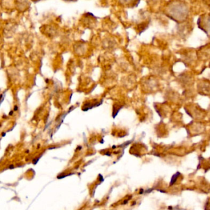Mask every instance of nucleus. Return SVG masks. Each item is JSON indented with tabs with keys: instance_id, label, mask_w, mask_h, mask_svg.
<instances>
[{
	"instance_id": "1",
	"label": "nucleus",
	"mask_w": 210,
	"mask_h": 210,
	"mask_svg": "<svg viewBox=\"0 0 210 210\" xmlns=\"http://www.w3.org/2000/svg\"><path fill=\"white\" fill-rule=\"evenodd\" d=\"M170 17L174 20H183L187 15L188 10L184 4H176L171 8Z\"/></svg>"
},
{
	"instance_id": "2",
	"label": "nucleus",
	"mask_w": 210,
	"mask_h": 210,
	"mask_svg": "<svg viewBox=\"0 0 210 210\" xmlns=\"http://www.w3.org/2000/svg\"><path fill=\"white\" fill-rule=\"evenodd\" d=\"M198 24L199 28L203 30L208 35L210 36V16H206L202 19H198Z\"/></svg>"
},
{
	"instance_id": "3",
	"label": "nucleus",
	"mask_w": 210,
	"mask_h": 210,
	"mask_svg": "<svg viewBox=\"0 0 210 210\" xmlns=\"http://www.w3.org/2000/svg\"><path fill=\"white\" fill-rule=\"evenodd\" d=\"M179 174H180L179 172H177L176 175H175L174 176H172V179H171V186H172V184H174V182L176 181V179H177V178L178 176H179L178 175H179Z\"/></svg>"
},
{
	"instance_id": "4",
	"label": "nucleus",
	"mask_w": 210,
	"mask_h": 210,
	"mask_svg": "<svg viewBox=\"0 0 210 210\" xmlns=\"http://www.w3.org/2000/svg\"><path fill=\"white\" fill-rule=\"evenodd\" d=\"M17 109H18V107H17V106H14V111H17Z\"/></svg>"
},
{
	"instance_id": "5",
	"label": "nucleus",
	"mask_w": 210,
	"mask_h": 210,
	"mask_svg": "<svg viewBox=\"0 0 210 210\" xmlns=\"http://www.w3.org/2000/svg\"><path fill=\"white\" fill-rule=\"evenodd\" d=\"M13 111H11V112H10L9 113V115H11L13 114Z\"/></svg>"
}]
</instances>
